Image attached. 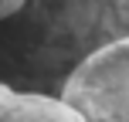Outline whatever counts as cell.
Returning a JSON list of instances; mask_svg holds the SVG:
<instances>
[{"mask_svg":"<svg viewBox=\"0 0 129 122\" xmlns=\"http://www.w3.org/2000/svg\"><path fill=\"white\" fill-rule=\"evenodd\" d=\"M0 122H85L54 95L17 92L0 82Z\"/></svg>","mask_w":129,"mask_h":122,"instance_id":"cell-3","label":"cell"},{"mask_svg":"<svg viewBox=\"0 0 129 122\" xmlns=\"http://www.w3.org/2000/svg\"><path fill=\"white\" fill-rule=\"evenodd\" d=\"M129 37V0H24L0 24V82L61 95L71 71Z\"/></svg>","mask_w":129,"mask_h":122,"instance_id":"cell-1","label":"cell"},{"mask_svg":"<svg viewBox=\"0 0 129 122\" xmlns=\"http://www.w3.org/2000/svg\"><path fill=\"white\" fill-rule=\"evenodd\" d=\"M58 98L85 122H129V37L75 68Z\"/></svg>","mask_w":129,"mask_h":122,"instance_id":"cell-2","label":"cell"},{"mask_svg":"<svg viewBox=\"0 0 129 122\" xmlns=\"http://www.w3.org/2000/svg\"><path fill=\"white\" fill-rule=\"evenodd\" d=\"M20 7H24V0H0V24H4L7 17H14Z\"/></svg>","mask_w":129,"mask_h":122,"instance_id":"cell-4","label":"cell"}]
</instances>
